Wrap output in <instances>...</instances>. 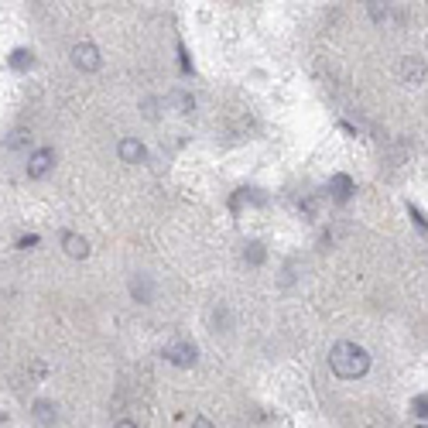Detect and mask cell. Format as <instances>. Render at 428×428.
Returning <instances> with one entry per match:
<instances>
[{
    "mask_svg": "<svg viewBox=\"0 0 428 428\" xmlns=\"http://www.w3.org/2000/svg\"><path fill=\"white\" fill-rule=\"evenodd\" d=\"M329 367H333L336 377L356 381V377H363L370 370V356H367L363 346H356V343H336L333 353H329Z\"/></svg>",
    "mask_w": 428,
    "mask_h": 428,
    "instance_id": "1",
    "label": "cell"
},
{
    "mask_svg": "<svg viewBox=\"0 0 428 428\" xmlns=\"http://www.w3.org/2000/svg\"><path fill=\"white\" fill-rule=\"evenodd\" d=\"M72 66H76L79 72H96L103 66V55H100V48L93 41H79L76 48H72Z\"/></svg>",
    "mask_w": 428,
    "mask_h": 428,
    "instance_id": "2",
    "label": "cell"
},
{
    "mask_svg": "<svg viewBox=\"0 0 428 428\" xmlns=\"http://www.w3.org/2000/svg\"><path fill=\"white\" fill-rule=\"evenodd\" d=\"M52 168H55V151L52 148H38L28 158V178H45Z\"/></svg>",
    "mask_w": 428,
    "mask_h": 428,
    "instance_id": "3",
    "label": "cell"
},
{
    "mask_svg": "<svg viewBox=\"0 0 428 428\" xmlns=\"http://www.w3.org/2000/svg\"><path fill=\"white\" fill-rule=\"evenodd\" d=\"M130 295H134V302L151 305V302H155V281H151L148 274H134V277H130Z\"/></svg>",
    "mask_w": 428,
    "mask_h": 428,
    "instance_id": "4",
    "label": "cell"
},
{
    "mask_svg": "<svg viewBox=\"0 0 428 428\" xmlns=\"http://www.w3.org/2000/svg\"><path fill=\"white\" fill-rule=\"evenodd\" d=\"M428 76V69H425V62L418 59V55H408L404 62H401V79L408 82V86H418V82H425Z\"/></svg>",
    "mask_w": 428,
    "mask_h": 428,
    "instance_id": "5",
    "label": "cell"
},
{
    "mask_svg": "<svg viewBox=\"0 0 428 428\" xmlns=\"http://www.w3.org/2000/svg\"><path fill=\"white\" fill-rule=\"evenodd\" d=\"M117 155H120L123 165H141V161H144V144H141L137 137H123L120 148H117Z\"/></svg>",
    "mask_w": 428,
    "mask_h": 428,
    "instance_id": "6",
    "label": "cell"
},
{
    "mask_svg": "<svg viewBox=\"0 0 428 428\" xmlns=\"http://www.w3.org/2000/svg\"><path fill=\"white\" fill-rule=\"evenodd\" d=\"M62 250L72 261H86L89 257V243H86V236H79V234H62Z\"/></svg>",
    "mask_w": 428,
    "mask_h": 428,
    "instance_id": "7",
    "label": "cell"
},
{
    "mask_svg": "<svg viewBox=\"0 0 428 428\" xmlns=\"http://www.w3.org/2000/svg\"><path fill=\"white\" fill-rule=\"evenodd\" d=\"M168 356V363H175V367H192L195 363V346L192 343H175V346H168L165 350Z\"/></svg>",
    "mask_w": 428,
    "mask_h": 428,
    "instance_id": "8",
    "label": "cell"
},
{
    "mask_svg": "<svg viewBox=\"0 0 428 428\" xmlns=\"http://www.w3.org/2000/svg\"><path fill=\"white\" fill-rule=\"evenodd\" d=\"M31 418H35L41 428H52V425H55V418H59V408H55L52 401H35V411H31Z\"/></svg>",
    "mask_w": 428,
    "mask_h": 428,
    "instance_id": "9",
    "label": "cell"
},
{
    "mask_svg": "<svg viewBox=\"0 0 428 428\" xmlns=\"http://www.w3.org/2000/svg\"><path fill=\"white\" fill-rule=\"evenodd\" d=\"M333 192H336V199H346V195L353 192V182L346 175H336V178H333Z\"/></svg>",
    "mask_w": 428,
    "mask_h": 428,
    "instance_id": "10",
    "label": "cell"
},
{
    "mask_svg": "<svg viewBox=\"0 0 428 428\" xmlns=\"http://www.w3.org/2000/svg\"><path fill=\"white\" fill-rule=\"evenodd\" d=\"M367 7H370V17H374L377 24L388 17V0H367Z\"/></svg>",
    "mask_w": 428,
    "mask_h": 428,
    "instance_id": "11",
    "label": "cell"
},
{
    "mask_svg": "<svg viewBox=\"0 0 428 428\" xmlns=\"http://www.w3.org/2000/svg\"><path fill=\"white\" fill-rule=\"evenodd\" d=\"M411 415H415V418H428V394H422V397L411 401Z\"/></svg>",
    "mask_w": 428,
    "mask_h": 428,
    "instance_id": "12",
    "label": "cell"
},
{
    "mask_svg": "<svg viewBox=\"0 0 428 428\" xmlns=\"http://www.w3.org/2000/svg\"><path fill=\"white\" fill-rule=\"evenodd\" d=\"M175 103H178V114H192L195 110V100L185 96V93H175Z\"/></svg>",
    "mask_w": 428,
    "mask_h": 428,
    "instance_id": "13",
    "label": "cell"
},
{
    "mask_svg": "<svg viewBox=\"0 0 428 428\" xmlns=\"http://www.w3.org/2000/svg\"><path fill=\"white\" fill-rule=\"evenodd\" d=\"M247 261L250 264H261L264 261V247L261 243H247Z\"/></svg>",
    "mask_w": 428,
    "mask_h": 428,
    "instance_id": "14",
    "label": "cell"
},
{
    "mask_svg": "<svg viewBox=\"0 0 428 428\" xmlns=\"http://www.w3.org/2000/svg\"><path fill=\"white\" fill-rule=\"evenodd\" d=\"M192 428H216V425H213L209 418H202V415H199V418H195V422H192Z\"/></svg>",
    "mask_w": 428,
    "mask_h": 428,
    "instance_id": "15",
    "label": "cell"
},
{
    "mask_svg": "<svg viewBox=\"0 0 428 428\" xmlns=\"http://www.w3.org/2000/svg\"><path fill=\"white\" fill-rule=\"evenodd\" d=\"M114 428H137V425H134V422H127V418H123V422H117V425H114Z\"/></svg>",
    "mask_w": 428,
    "mask_h": 428,
    "instance_id": "16",
    "label": "cell"
},
{
    "mask_svg": "<svg viewBox=\"0 0 428 428\" xmlns=\"http://www.w3.org/2000/svg\"><path fill=\"white\" fill-rule=\"evenodd\" d=\"M422 428H428V425H422Z\"/></svg>",
    "mask_w": 428,
    "mask_h": 428,
    "instance_id": "17",
    "label": "cell"
}]
</instances>
